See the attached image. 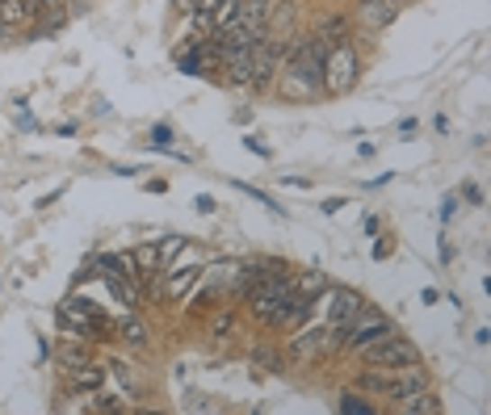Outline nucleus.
<instances>
[{
  "label": "nucleus",
  "instance_id": "f257e3e1",
  "mask_svg": "<svg viewBox=\"0 0 491 415\" xmlns=\"http://www.w3.org/2000/svg\"><path fill=\"white\" fill-rule=\"evenodd\" d=\"M323 55H328V42L320 34L303 38L286 50L282 68H277V85L290 101H315L323 93Z\"/></svg>",
  "mask_w": 491,
  "mask_h": 415
},
{
  "label": "nucleus",
  "instance_id": "f03ea898",
  "mask_svg": "<svg viewBox=\"0 0 491 415\" xmlns=\"http://www.w3.org/2000/svg\"><path fill=\"white\" fill-rule=\"evenodd\" d=\"M323 93L328 97H344V93H353L357 80H361V59H357V50L349 42H332L328 55H323Z\"/></svg>",
  "mask_w": 491,
  "mask_h": 415
},
{
  "label": "nucleus",
  "instance_id": "7ed1b4c3",
  "mask_svg": "<svg viewBox=\"0 0 491 415\" xmlns=\"http://www.w3.org/2000/svg\"><path fill=\"white\" fill-rule=\"evenodd\" d=\"M357 353H361V361L374 365V369H416L420 365V348L412 340H404V336H395V331L361 344Z\"/></svg>",
  "mask_w": 491,
  "mask_h": 415
},
{
  "label": "nucleus",
  "instance_id": "20e7f679",
  "mask_svg": "<svg viewBox=\"0 0 491 415\" xmlns=\"http://www.w3.org/2000/svg\"><path fill=\"white\" fill-rule=\"evenodd\" d=\"M391 331V319H386V311L374 302H361L353 311V319L344 323L341 331V348H361V344L369 340H378V336H386Z\"/></svg>",
  "mask_w": 491,
  "mask_h": 415
},
{
  "label": "nucleus",
  "instance_id": "39448f33",
  "mask_svg": "<svg viewBox=\"0 0 491 415\" xmlns=\"http://www.w3.org/2000/svg\"><path fill=\"white\" fill-rule=\"evenodd\" d=\"M286 42L282 38H260L257 47H252V88L257 93H265V88H273V80H277V68H282V59H286Z\"/></svg>",
  "mask_w": 491,
  "mask_h": 415
},
{
  "label": "nucleus",
  "instance_id": "423d86ee",
  "mask_svg": "<svg viewBox=\"0 0 491 415\" xmlns=\"http://www.w3.org/2000/svg\"><path fill=\"white\" fill-rule=\"evenodd\" d=\"M344 323H323V328H303L295 336V361H320V356L341 348Z\"/></svg>",
  "mask_w": 491,
  "mask_h": 415
},
{
  "label": "nucleus",
  "instance_id": "0eeeda50",
  "mask_svg": "<svg viewBox=\"0 0 491 415\" xmlns=\"http://www.w3.org/2000/svg\"><path fill=\"white\" fill-rule=\"evenodd\" d=\"M320 298H323V323H349L357 306L366 302L357 290H344V285H328Z\"/></svg>",
  "mask_w": 491,
  "mask_h": 415
},
{
  "label": "nucleus",
  "instance_id": "6e6552de",
  "mask_svg": "<svg viewBox=\"0 0 491 415\" xmlns=\"http://www.w3.org/2000/svg\"><path fill=\"white\" fill-rule=\"evenodd\" d=\"M395 17H399V9H395L391 0H357V22H361V30H369V34L386 30Z\"/></svg>",
  "mask_w": 491,
  "mask_h": 415
},
{
  "label": "nucleus",
  "instance_id": "1a4fd4ad",
  "mask_svg": "<svg viewBox=\"0 0 491 415\" xmlns=\"http://www.w3.org/2000/svg\"><path fill=\"white\" fill-rule=\"evenodd\" d=\"M395 411L399 415H437L441 411V399L432 391H412V394H399V399H391Z\"/></svg>",
  "mask_w": 491,
  "mask_h": 415
},
{
  "label": "nucleus",
  "instance_id": "9d476101",
  "mask_svg": "<svg viewBox=\"0 0 491 415\" xmlns=\"http://www.w3.org/2000/svg\"><path fill=\"white\" fill-rule=\"evenodd\" d=\"M38 17V0H0V25L13 30V25H25Z\"/></svg>",
  "mask_w": 491,
  "mask_h": 415
},
{
  "label": "nucleus",
  "instance_id": "9b49d317",
  "mask_svg": "<svg viewBox=\"0 0 491 415\" xmlns=\"http://www.w3.org/2000/svg\"><path fill=\"white\" fill-rule=\"evenodd\" d=\"M332 281L323 277L320 269H303V273H295V293H303V298H315L320 302V293L328 290Z\"/></svg>",
  "mask_w": 491,
  "mask_h": 415
},
{
  "label": "nucleus",
  "instance_id": "f8f14e48",
  "mask_svg": "<svg viewBox=\"0 0 491 415\" xmlns=\"http://www.w3.org/2000/svg\"><path fill=\"white\" fill-rule=\"evenodd\" d=\"M131 260H135L139 277H148V273H160V269H164V260H160V248H156V244H139L135 252H131Z\"/></svg>",
  "mask_w": 491,
  "mask_h": 415
},
{
  "label": "nucleus",
  "instance_id": "ddd939ff",
  "mask_svg": "<svg viewBox=\"0 0 491 415\" xmlns=\"http://www.w3.org/2000/svg\"><path fill=\"white\" fill-rule=\"evenodd\" d=\"M72 382H76V391H97L101 382H105V369L93 365V361H85V365L72 369Z\"/></svg>",
  "mask_w": 491,
  "mask_h": 415
},
{
  "label": "nucleus",
  "instance_id": "4468645a",
  "mask_svg": "<svg viewBox=\"0 0 491 415\" xmlns=\"http://www.w3.org/2000/svg\"><path fill=\"white\" fill-rule=\"evenodd\" d=\"M235 13H240V0H214V9L206 13L210 30H214V34H219V30H227V25L235 22Z\"/></svg>",
  "mask_w": 491,
  "mask_h": 415
},
{
  "label": "nucleus",
  "instance_id": "2eb2a0df",
  "mask_svg": "<svg viewBox=\"0 0 491 415\" xmlns=\"http://www.w3.org/2000/svg\"><path fill=\"white\" fill-rule=\"evenodd\" d=\"M202 265H206V260H194V265H181V269H172L168 293H185V290H189V285L197 281V273H202Z\"/></svg>",
  "mask_w": 491,
  "mask_h": 415
},
{
  "label": "nucleus",
  "instance_id": "dca6fc26",
  "mask_svg": "<svg viewBox=\"0 0 491 415\" xmlns=\"http://www.w3.org/2000/svg\"><path fill=\"white\" fill-rule=\"evenodd\" d=\"M85 361H88V348H85V344H76V340H63V344H59V365L68 369V374H72L76 365H85Z\"/></svg>",
  "mask_w": 491,
  "mask_h": 415
},
{
  "label": "nucleus",
  "instance_id": "f3484780",
  "mask_svg": "<svg viewBox=\"0 0 491 415\" xmlns=\"http://www.w3.org/2000/svg\"><path fill=\"white\" fill-rule=\"evenodd\" d=\"M118 336H123L126 344H135V348H143V344H148V328H143L139 319H123V323H118Z\"/></svg>",
  "mask_w": 491,
  "mask_h": 415
},
{
  "label": "nucleus",
  "instance_id": "a211bd4d",
  "mask_svg": "<svg viewBox=\"0 0 491 415\" xmlns=\"http://www.w3.org/2000/svg\"><path fill=\"white\" fill-rule=\"evenodd\" d=\"M344 34H349V22H344V17H332V22L320 25V38L328 42V47L332 42H344Z\"/></svg>",
  "mask_w": 491,
  "mask_h": 415
},
{
  "label": "nucleus",
  "instance_id": "6ab92c4d",
  "mask_svg": "<svg viewBox=\"0 0 491 415\" xmlns=\"http://www.w3.org/2000/svg\"><path fill=\"white\" fill-rule=\"evenodd\" d=\"M341 411H349V415H374V403H366L357 391H349V394H341Z\"/></svg>",
  "mask_w": 491,
  "mask_h": 415
},
{
  "label": "nucleus",
  "instance_id": "aec40b11",
  "mask_svg": "<svg viewBox=\"0 0 491 415\" xmlns=\"http://www.w3.org/2000/svg\"><path fill=\"white\" fill-rule=\"evenodd\" d=\"M210 331H214V336H232V331H235V315H232V311H219V315L210 319Z\"/></svg>",
  "mask_w": 491,
  "mask_h": 415
},
{
  "label": "nucleus",
  "instance_id": "412c9836",
  "mask_svg": "<svg viewBox=\"0 0 491 415\" xmlns=\"http://www.w3.org/2000/svg\"><path fill=\"white\" fill-rule=\"evenodd\" d=\"M156 248H160V260H164V269H168V260L185 248V239H181V235H168V239H164V244H156Z\"/></svg>",
  "mask_w": 491,
  "mask_h": 415
},
{
  "label": "nucleus",
  "instance_id": "4be33fe9",
  "mask_svg": "<svg viewBox=\"0 0 491 415\" xmlns=\"http://www.w3.org/2000/svg\"><path fill=\"white\" fill-rule=\"evenodd\" d=\"M252 361H257V365H265V369H273V374L282 369V356L273 353V348H257V353H252Z\"/></svg>",
  "mask_w": 491,
  "mask_h": 415
},
{
  "label": "nucleus",
  "instance_id": "5701e85b",
  "mask_svg": "<svg viewBox=\"0 0 491 415\" xmlns=\"http://www.w3.org/2000/svg\"><path fill=\"white\" fill-rule=\"evenodd\" d=\"M151 143H156V147H168L172 143V126H151Z\"/></svg>",
  "mask_w": 491,
  "mask_h": 415
},
{
  "label": "nucleus",
  "instance_id": "b1692460",
  "mask_svg": "<svg viewBox=\"0 0 491 415\" xmlns=\"http://www.w3.org/2000/svg\"><path fill=\"white\" fill-rule=\"evenodd\" d=\"M244 147H248V151H257V156H260V159H269V156H273L269 147L260 143V139H252V135H248V139H244Z\"/></svg>",
  "mask_w": 491,
  "mask_h": 415
},
{
  "label": "nucleus",
  "instance_id": "393cba45",
  "mask_svg": "<svg viewBox=\"0 0 491 415\" xmlns=\"http://www.w3.org/2000/svg\"><path fill=\"white\" fill-rule=\"evenodd\" d=\"M462 194H467V202H470V206H479V202H483V189H479V185H467Z\"/></svg>",
  "mask_w": 491,
  "mask_h": 415
},
{
  "label": "nucleus",
  "instance_id": "a878e982",
  "mask_svg": "<svg viewBox=\"0 0 491 415\" xmlns=\"http://www.w3.org/2000/svg\"><path fill=\"white\" fill-rule=\"evenodd\" d=\"M374 257H391V244H386V239H378V244H374Z\"/></svg>",
  "mask_w": 491,
  "mask_h": 415
},
{
  "label": "nucleus",
  "instance_id": "bb28decb",
  "mask_svg": "<svg viewBox=\"0 0 491 415\" xmlns=\"http://www.w3.org/2000/svg\"><path fill=\"white\" fill-rule=\"evenodd\" d=\"M391 5H395V9H404V5H412V0H391Z\"/></svg>",
  "mask_w": 491,
  "mask_h": 415
}]
</instances>
